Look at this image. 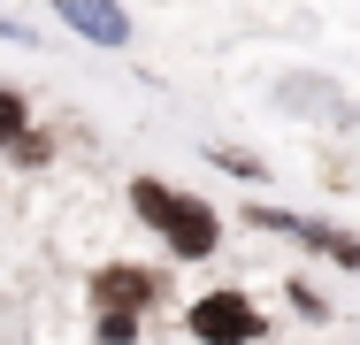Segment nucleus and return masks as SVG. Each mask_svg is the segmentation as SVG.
<instances>
[{"mask_svg": "<svg viewBox=\"0 0 360 345\" xmlns=\"http://www.w3.org/2000/svg\"><path fill=\"white\" fill-rule=\"evenodd\" d=\"M131 200H139V215L169 238V253H176V261H207V253H215L222 222H215L200 200H176V192H169V184H153V177H139V184H131Z\"/></svg>", "mask_w": 360, "mask_h": 345, "instance_id": "obj_1", "label": "nucleus"}, {"mask_svg": "<svg viewBox=\"0 0 360 345\" xmlns=\"http://www.w3.org/2000/svg\"><path fill=\"white\" fill-rule=\"evenodd\" d=\"M92 291H100V307H115V315H139V307L161 291V284H153V276H139V269H108Z\"/></svg>", "mask_w": 360, "mask_h": 345, "instance_id": "obj_5", "label": "nucleus"}, {"mask_svg": "<svg viewBox=\"0 0 360 345\" xmlns=\"http://www.w3.org/2000/svg\"><path fill=\"white\" fill-rule=\"evenodd\" d=\"M54 15H62L70 31H84L92 46H123V39H131V15H123L115 0H54Z\"/></svg>", "mask_w": 360, "mask_h": 345, "instance_id": "obj_4", "label": "nucleus"}, {"mask_svg": "<svg viewBox=\"0 0 360 345\" xmlns=\"http://www.w3.org/2000/svg\"><path fill=\"white\" fill-rule=\"evenodd\" d=\"M139 338V315H115V307H108V315H100V345H131Z\"/></svg>", "mask_w": 360, "mask_h": 345, "instance_id": "obj_6", "label": "nucleus"}, {"mask_svg": "<svg viewBox=\"0 0 360 345\" xmlns=\"http://www.w3.org/2000/svg\"><path fill=\"white\" fill-rule=\"evenodd\" d=\"M15 131H23V100L0 92V146H15Z\"/></svg>", "mask_w": 360, "mask_h": 345, "instance_id": "obj_7", "label": "nucleus"}, {"mask_svg": "<svg viewBox=\"0 0 360 345\" xmlns=\"http://www.w3.org/2000/svg\"><path fill=\"white\" fill-rule=\"evenodd\" d=\"M184 322H192L200 345H245V338H261V315H253L245 291H207V299H192Z\"/></svg>", "mask_w": 360, "mask_h": 345, "instance_id": "obj_2", "label": "nucleus"}, {"mask_svg": "<svg viewBox=\"0 0 360 345\" xmlns=\"http://www.w3.org/2000/svg\"><path fill=\"white\" fill-rule=\"evenodd\" d=\"M253 222H269V230H284L291 246H314L330 269H360V246L353 230H330V222H307V215H284V207H253Z\"/></svg>", "mask_w": 360, "mask_h": 345, "instance_id": "obj_3", "label": "nucleus"}]
</instances>
